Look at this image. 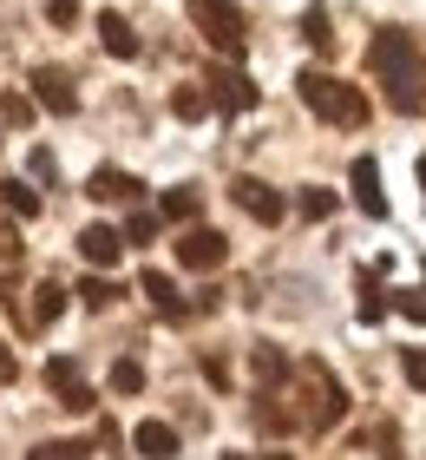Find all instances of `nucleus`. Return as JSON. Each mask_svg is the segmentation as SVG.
<instances>
[{
    "instance_id": "nucleus-24",
    "label": "nucleus",
    "mask_w": 426,
    "mask_h": 460,
    "mask_svg": "<svg viewBox=\"0 0 426 460\" xmlns=\"http://www.w3.org/2000/svg\"><path fill=\"white\" fill-rule=\"evenodd\" d=\"M112 296H118V289L105 283V277H85V283H79V303H85V309H105Z\"/></svg>"
},
{
    "instance_id": "nucleus-8",
    "label": "nucleus",
    "mask_w": 426,
    "mask_h": 460,
    "mask_svg": "<svg viewBox=\"0 0 426 460\" xmlns=\"http://www.w3.org/2000/svg\"><path fill=\"white\" fill-rule=\"evenodd\" d=\"M47 388L59 394V408H73V414L92 408V388L79 382V362H73V355H53V362H47Z\"/></svg>"
},
{
    "instance_id": "nucleus-11",
    "label": "nucleus",
    "mask_w": 426,
    "mask_h": 460,
    "mask_svg": "<svg viewBox=\"0 0 426 460\" xmlns=\"http://www.w3.org/2000/svg\"><path fill=\"white\" fill-rule=\"evenodd\" d=\"M354 204L368 217H387V191H380V164L374 158H354Z\"/></svg>"
},
{
    "instance_id": "nucleus-31",
    "label": "nucleus",
    "mask_w": 426,
    "mask_h": 460,
    "mask_svg": "<svg viewBox=\"0 0 426 460\" xmlns=\"http://www.w3.org/2000/svg\"><path fill=\"white\" fill-rule=\"evenodd\" d=\"M400 316H413V323H426V296H420V289H400Z\"/></svg>"
},
{
    "instance_id": "nucleus-23",
    "label": "nucleus",
    "mask_w": 426,
    "mask_h": 460,
    "mask_svg": "<svg viewBox=\"0 0 426 460\" xmlns=\"http://www.w3.org/2000/svg\"><path fill=\"white\" fill-rule=\"evenodd\" d=\"M380 283H374V270H361V323H380Z\"/></svg>"
},
{
    "instance_id": "nucleus-22",
    "label": "nucleus",
    "mask_w": 426,
    "mask_h": 460,
    "mask_svg": "<svg viewBox=\"0 0 426 460\" xmlns=\"http://www.w3.org/2000/svg\"><path fill=\"white\" fill-rule=\"evenodd\" d=\"M170 112H178V119H204V112H210V93L178 86V93H170Z\"/></svg>"
},
{
    "instance_id": "nucleus-9",
    "label": "nucleus",
    "mask_w": 426,
    "mask_h": 460,
    "mask_svg": "<svg viewBox=\"0 0 426 460\" xmlns=\"http://www.w3.org/2000/svg\"><path fill=\"white\" fill-rule=\"evenodd\" d=\"M210 99H217L223 112H249V106H256V86H249V73L217 66V73H210Z\"/></svg>"
},
{
    "instance_id": "nucleus-6",
    "label": "nucleus",
    "mask_w": 426,
    "mask_h": 460,
    "mask_svg": "<svg viewBox=\"0 0 426 460\" xmlns=\"http://www.w3.org/2000/svg\"><path fill=\"white\" fill-rule=\"evenodd\" d=\"M230 198H237V211H249L256 224H283L289 217V204L275 198V184H263V178H237V184H230Z\"/></svg>"
},
{
    "instance_id": "nucleus-4",
    "label": "nucleus",
    "mask_w": 426,
    "mask_h": 460,
    "mask_svg": "<svg viewBox=\"0 0 426 460\" xmlns=\"http://www.w3.org/2000/svg\"><path fill=\"white\" fill-rule=\"evenodd\" d=\"M190 27H197L223 59H237L249 47V20H243L237 0H190Z\"/></svg>"
},
{
    "instance_id": "nucleus-27",
    "label": "nucleus",
    "mask_w": 426,
    "mask_h": 460,
    "mask_svg": "<svg viewBox=\"0 0 426 460\" xmlns=\"http://www.w3.org/2000/svg\"><path fill=\"white\" fill-rule=\"evenodd\" d=\"M79 454H85L79 441H39V447H33L27 460H79Z\"/></svg>"
},
{
    "instance_id": "nucleus-3",
    "label": "nucleus",
    "mask_w": 426,
    "mask_h": 460,
    "mask_svg": "<svg viewBox=\"0 0 426 460\" xmlns=\"http://www.w3.org/2000/svg\"><path fill=\"white\" fill-rule=\"evenodd\" d=\"M295 93H302V106H315L328 125H368V99H361L348 79H335V73H295Z\"/></svg>"
},
{
    "instance_id": "nucleus-25",
    "label": "nucleus",
    "mask_w": 426,
    "mask_h": 460,
    "mask_svg": "<svg viewBox=\"0 0 426 460\" xmlns=\"http://www.w3.org/2000/svg\"><path fill=\"white\" fill-rule=\"evenodd\" d=\"M138 388H144V368L138 362H118L112 368V394H138Z\"/></svg>"
},
{
    "instance_id": "nucleus-32",
    "label": "nucleus",
    "mask_w": 426,
    "mask_h": 460,
    "mask_svg": "<svg viewBox=\"0 0 426 460\" xmlns=\"http://www.w3.org/2000/svg\"><path fill=\"white\" fill-rule=\"evenodd\" d=\"M13 375H20V362H13L7 349H0V382H13Z\"/></svg>"
},
{
    "instance_id": "nucleus-33",
    "label": "nucleus",
    "mask_w": 426,
    "mask_h": 460,
    "mask_svg": "<svg viewBox=\"0 0 426 460\" xmlns=\"http://www.w3.org/2000/svg\"><path fill=\"white\" fill-rule=\"evenodd\" d=\"M420 191H426V164H420Z\"/></svg>"
},
{
    "instance_id": "nucleus-26",
    "label": "nucleus",
    "mask_w": 426,
    "mask_h": 460,
    "mask_svg": "<svg viewBox=\"0 0 426 460\" xmlns=\"http://www.w3.org/2000/svg\"><path fill=\"white\" fill-rule=\"evenodd\" d=\"M0 119H7V125H27V119H33V99H20V93H0Z\"/></svg>"
},
{
    "instance_id": "nucleus-2",
    "label": "nucleus",
    "mask_w": 426,
    "mask_h": 460,
    "mask_svg": "<svg viewBox=\"0 0 426 460\" xmlns=\"http://www.w3.org/2000/svg\"><path fill=\"white\" fill-rule=\"evenodd\" d=\"M289 414H295V428L302 434H328L341 414H348V388H341V375L328 362H295L289 368Z\"/></svg>"
},
{
    "instance_id": "nucleus-19",
    "label": "nucleus",
    "mask_w": 426,
    "mask_h": 460,
    "mask_svg": "<svg viewBox=\"0 0 426 460\" xmlns=\"http://www.w3.org/2000/svg\"><path fill=\"white\" fill-rule=\"evenodd\" d=\"M335 204H341V198L328 191V184H309V191L295 198V211H302L309 224H322V217H335Z\"/></svg>"
},
{
    "instance_id": "nucleus-13",
    "label": "nucleus",
    "mask_w": 426,
    "mask_h": 460,
    "mask_svg": "<svg viewBox=\"0 0 426 460\" xmlns=\"http://www.w3.org/2000/svg\"><path fill=\"white\" fill-rule=\"evenodd\" d=\"M59 309H66V289H59V283H39L33 303H20V329H47Z\"/></svg>"
},
{
    "instance_id": "nucleus-17",
    "label": "nucleus",
    "mask_w": 426,
    "mask_h": 460,
    "mask_svg": "<svg viewBox=\"0 0 426 460\" xmlns=\"http://www.w3.org/2000/svg\"><path fill=\"white\" fill-rule=\"evenodd\" d=\"M138 289L152 296V309H158V316H170V323L184 316V296H178V283H170L164 270H144V277H138Z\"/></svg>"
},
{
    "instance_id": "nucleus-21",
    "label": "nucleus",
    "mask_w": 426,
    "mask_h": 460,
    "mask_svg": "<svg viewBox=\"0 0 426 460\" xmlns=\"http://www.w3.org/2000/svg\"><path fill=\"white\" fill-rule=\"evenodd\" d=\"M302 40H309L315 53H328V47H335V33H328V13H322V0H315V7L302 13Z\"/></svg>"
},
{
    "instance_id": "nucleus-14",
    "label": "nucleus",
    "mask_w": 426,
    "mask_h": 460,
    "mask_svg": "<svg viewBox=\"0 0 426 460\" xmlns=\"http://www.w3.org/2000/svg\"><path fill=\"white\" fill-rule=\"evenodd\" d=\"M132 447L144 460H170V454H178V428H170V421H138L132 428Z\"/></svg>"
},
{
    "instance_id": "nucleus-29",
    "label": "nucleus",
    "mask_w": 426,
    "mask_h": 460,
    "mask_svg": "<svg viewBox=\"0 0 426 460\" xmlns=\"http://www.w3.org/2000/svg\"><path fill=\"white\" fill-rule=\"evenodd\" d=\"M152 237H158V217L132 211V224H125V243H152Z\"/></svg>"
},
{
    "instance_id": "nucleus-1",
    "label": "nucleus",
    "mask_w": 426,
    "mask_h": 460,
    "mask_svg": "<svg viewBox=\"0 0 426 460\" xmlns=\"http://www.w3.org/2000/svg\"><path fill=\"white\" fill-rule=\"evenodd\" d=\"M368 66H374L380 86H387V106H394V112H420V106H426V53H420L413 33H400V27L374 33Z\"/></svg>"
},
{
    "instance_id": "nucleus-12",
    "label": "nucleus",
    "mask_w": 426,
    "mask_h": 460,
    "mask_svg": "<svg viewBox=\"0 0 426 460\" xmlns=\"http://www.w3.org/2000/svg\"><path fill=\"white\" fill-rule=\"evenodd\" d=\"M85 191H92L99 204H138L144 184H138L132 172H112V164H105V172H92V184H85Z\"/></svg>"
},
{
    "instance_id": "nucleus-34",
    "label": "nucleus",
    "mask_w": 426,
    "mask_h": 460,
    "mask_svg": "<svg viewBox=\"0 0 426 460\" xmlns=\"http://www.w3.org/2000/svg\"><path fill=\"white\" fill-rule=\"evenodd\" d=\"M263 460H289V454H263Z\"/></svg>"
},
{
    "instance_id": "nucleus-15",
    "label": "nucleus",
    "mask_w": 426,
    "mask_h": 460,
    "mask_svg": "<svg viewBox=\"0 0 426 460\" xmlns=\"http://www.w3.org/2000/svg\"><path fill=\"white\" fill-rule=\"evenodd\" d=\"M99 47L112 53V59H138V33H132V20H118V13H99Z\"/></svg>"
},
{
    "instance_id": "nucleus-18",
    "label": "nucleus",
    "mask_w": 426,
    "mask_h": 460,
    "mask_svg": "<svg viewBox=\"0 0 426 460\" xmlns=\"http://www.w3.org/2000/svg\"><path fill=\"white\" fill-rule=\"evenodd\" d=\"M197 211H204L197 184H178V191H164V204H158V217H170V224H190Z\"/></svg>"
},
{
    "instance_id": "nucleus-10",
    "label": "nucleus",
    "mask_w": 426,
    "mask_h": 460,
    "mask_svg": "<svg viewBox=\"0 0 426 460\" xmlns=\"http://www.w3.org/2000/svg\"><path fill=\"white\" fill-rule=\"evenodd\" d=\"M118 250H125V237H118L112 224H85V230H79V257L92 263V270H112Z\"/></svg>"
},
{
    "instance_id": "nucleus-16",
    "label": "nucleus",
    "mask_w": 426,
    "mask_h": 460,
    "mask_svg": "<svg viewBox=\"0 0 426 460\" xmlns=\"http://www.w3.org/2000/svg\"><path fill=\"white\" fill-rule=\"evenodd\" d=\"M249 375H256V388H275V382H289V355L275 349V342H256V349H249Z\"/></svg>"
},
{
    "instance_id": "nucleus-28",
    "label": "nucleus",
    "mask_w": 426,
    "mask_h": 460,
    "mask_svg": "<svg viewBox=\"0 0 426 460\" xmlns=\"http://www.w3.org/2000/svg\"><path fill=\"white\" fill-rule=\"evenodd\" d=\"M400 375H407L413 388H426V349H400Z\"/></svg>"
},
{
    "instance_id": "nucleus-7",
    "label": "nucleus",
    "mask_w": 426,
    "mask_h": 460,
    "mask_svg": "<svg viewBox=\"0 0 426 460\" xmlns=\"http://www.w3.org/2000/svg\"><path fill=\"white\" fill-rule=\"evenodd\" d=\"M33 99L47 112H59V119L79 112V93H73V73L66 66H33Z\"/></svg>"
},
{
    "instance_id": "nucleus-35",
    "label": "nucleus",
    "mask_w": 426,
    "mask_h": 460,
    "mask_svg": "<svg viewBox=\"0 0 426 460\" xmlns=\"http://www.w3.org/2000/svg\"><path fill=\"white\" fill-rule=\"evenodd\" d=\"M223 460H243V454H223Z\"/></svg>"
},
{
    "instance_id": "nucleus-20",
    "label": "nucleus",
    "mask_w": 426,
    "mask_h": 460,
    "mask_svg": "<svg viewBox=\"0 0 426 460\" xmlns=\"http://www.w3.org/2000/svg\"><path fill=\"white\" fill-rule=\"evenodd\" d=\"M0 198H7V211H13V217H39V191H33V184L7 178V184H0Z\"/></svg>"
},
{
    "instance_id": "nucleus-5",
    "label": "nucleus",
    "mask_w": 426,
    "mask_h": 460,
    "mask_svg": "<svg viewBox=\"0 0 426 460\" xmlns=\"http://www.w3.org/2000/svg\"><path fill=\"white\" fill-rule=\"evenodd\" d=\"M223 257H230L223 230H204V224H190L184 237H178V263H184V270H223Z\"/></svg>"
},
{
    "instance_id": "nucleus-30",
    "label": "nucleus",
    "mask_w": 426,
    "mask_h": 460,
    "mask_svg": "<svg viewBox=\"0 0 426 460\" xmlns=\"http://www.w3.org/2000/svg\"><path fill=\"white\" fill-rule=\"evenodd\" d=\"M47 20H53V27H73V20H79V0H47Z\"/></svg>"
}]
</instances>
